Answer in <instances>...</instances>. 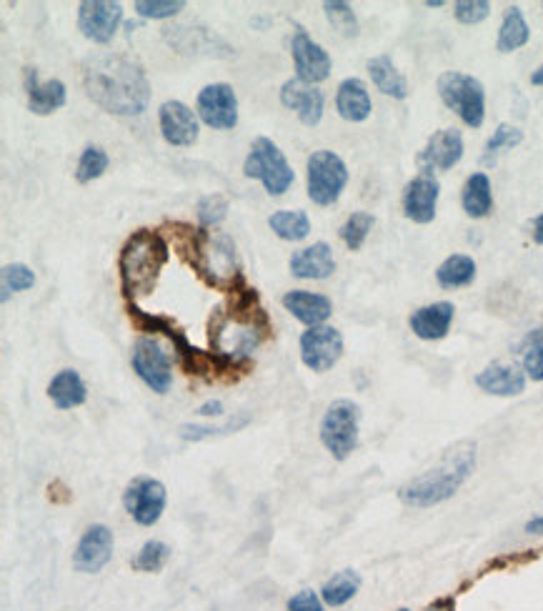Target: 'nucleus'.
I'll use <instances>...</instances> for the list:
<instances>
[{
	"label": "nucleus",
	"instance_id": "1",
	"mask_svg": "<svg viewBox=\"0 0 543 611\" xmlns=\"http://www.w3.org/2000/svg\"><path fill=\"white\" fill-rule=\"evenodd\" d=\"M83 88L103 111L141 116L151 101V83L141 63L121 53H98L83 63Z\"/></svg>",
	"mask_w": 543,
	"mask_h": 611
},
{
	"label": "nucleus",
	"instance_id": "2",
	"mask_svg": "<svg viewBox=\"0 0 543 611\" xmlns=\"http://www.w3.org/2000/svg\"><path fill=\"white\" fill-rule=\"evenodd\" d=\"M178 226L183 231V238L178 241L181 256L208 286L228 293H236L238 288L246 286L241 266H238L236 243L228 233L208 231L203 226L193 228L186 223H178Z\"/></svg>",
	"mask_w": 543,
	"mask_h": 611
},
{
	"label": "nucleus",
	"instance_id": "3",
	"mask_svg": "<svg viewBox=\"0 0 543 611\" xmlns=\"http://www.w3.org/2000/svg\"><path fill=\"white\" fill-rule=\"evenodd\" d=\"M473 469H476V444L461 441V444L446 449L436 466L403 484L398 489V499L411 509H431V506L451 499L466 484Z\"/></svg>",
	"mask_w": 543,
	"mask_h": 611
},
{
	"label": "nucleus",
	"instance_id": "4",
	"mask_svg": "<svg viewBox=\"0 0 543 611\" xmlns=\"http://www.w3.org/2000/svg\"><path fill=\"white\" fill-rule=\"evenodd\" d=\"M168 258H171V248L158 231L141 228L128 236L118 253V276L128 303H136V298L148 296L156 288Z\"/></svg>",
	"mask_w": 543,
	"mask_h": 611
},
{
	"label": "nucleus",
	"instance_id": "5",
	"mask_svg": "<svg viewBox=\"0 0 543 611\" xmlns=\"http://www.w3.org/2000/svg\"><path fill=\"white\" fill-rule=\"evenodd\" d=\"M438 96L441 101L466 123L468 128H481L486 121V91L478 78L468 73L446 71L438 76Z\"/></svg>",
	"mask_w": 543,
	"mask_h": 611
},
{
	"label": "nucleus",
	"instance_id": "6",
	"mask_svg": "<svg viewBox=\"0 0 543 611\" xmlns=\"http://www.w3.org/2000/svg\"><path fill=\"white\" fill-rule=\"evenodd\" d=\"M358 426H361V409L351 399L333 401L321 419V444L336 461H346L358 446Z\"/></svg>",
	"mask_w": 543,
	"mask_h": 611
},
{
	"label": "nucleus",
	"instance_id": "7",
	"mask_svg": "<svg viewBox=\"0 0 543 611\" xmlns=\"http://www.w3.org/2000/svg\"><path fill=\"white\" fill-rule=\"evenodd\" d=\"M243 173L248 178H258L271 196H283L296 181V173L271 138L253 141L246 163H243Z\"/></svg>",
	"mask_w": 543,
	"mask_h": 611
},
{
	"label": "nucleus",
	"instance_id": "8",
	"mask_svg": "<svg viewBox=\"0 0 543 611\" xmlns=\"http://www.w3.org/2000/svg\"><path fill=\"white\" fill-rule=\"evenodd\" d=\"M308 198L316 206H333L348 183V168L333 151H313L308 156Z\"/></svg>",
	"mask_w": 543,
	"mask_h": 611
},
{
	"label": "nucleus",
	"instance_id": "9",
	"mask_svg": "<svg viewBox=\"0 0 543 611\" xmlns=\"http://www.w3.org/2000/svg\"><path fill=\"white\" fill-rule=\"evenodd\" d=\"M166 486L153 476H136L123 491V506L138 526H153L166 511Z\"/></svg>",
	"mask_w": 543,
	"mask_h": 611
},
{
	"label": "nucleus",
	"instance_id": "10",
	"mask_svg": "<svg viewBox=\"0 0 543 611\" xmlns=\"http://www.w3.org/2000/svg\"><path fill=\"white\" fill-rule=\"evenodd\" d=\"M131 364L133 371L138 374V379L148 386L156 394H168L173 386V369H171V359H168L166 351L158 346L156 339H138L133 344V354H131Z\"/></svg>",
	"mask_w": 543,
	"mask_h": 611
},
{
	"label": "nucleus",
	"instance_id": "11",
	"mask_svg": "<svg viewBox=\"0 0 543 611\" xmlns=\"http://www.w3.org/2000/svg\"><path fill=\"white\" fill-rule=\"evenodd\" d=\"M121 23L123 6L116 0H83V3H78V31L98 46L111 43Z\"/></svg>",
	"mask_w": 543,
	"mask_h": 611
},
{
	"label": "nucleus",
	"instance_id": "12",
	"mask_svg": "<svg viewBox=\"0 0 543 611\" xmlns=\"http://www.w3.org/2000/svg\"><path fill=\"white\" fill-rule=\"evenodd\" d=\"M343 336L333 326H313L301 336V361L316 374H326L341 361Z\"/></svg>",
	"mask_w": 543,
	"mask_h": 611
},
{
	"label": "nucleus",
	"instance_id": "13",
	"mask_svg": "<svg viewBox=\"0 0 543 611\" xmlns=\"http://www.w3.org/2000/svg\"><path fill=\"white\" fill-rule=\"evenodd\" d=\"M196 111L213 131H231L238 123V98L228 83H211L198 93Z\"/></svg>",
	"mask_w": 543,
	"mask_h": 611
},
{
	"label": "nucleus",
	"instance_id": "14",
	"mask_svg": "<svg viewBox=\"0 0 543 611\" xmlns=\"http://www.w3.org/2000/svg\"><path fill=\"white\" fill-rule=\"evenodd\" d=\"M291 56L296 63V73L306 83H321L331 76V56L318 46L303 26H296L291 38Z\"/></svg>",
	"mask_w": 543,
	"mask_h": 611
},
{
	"label": "nucleus",
	"instance_id": "15",
	"mask_svg": "<svg viewBox=\"0 0 543 611\" xmlns=\"http://www.w3.org/2000/svg\"><path fill=\"white\" fill-rule=\"evenodd\" d=\"M113 556V531L106 524H93L83 531L76 551L73 569L81 574H98Z\"/></svg>",
	"mask_w": 543,
	"mask_h": 611
},
{
	"label": "nucleus",
	"instance_id": "16",
	"mask_svg": "<svg viewBox=\"0 0 543 611\" xmlns=\"http://www.w3.org/2000/svg\"><path fill=\"white\" fill-rule=\"evenodd\" d=\"M463 158V136L458 128H443L428 138L426 148L418 153V168L421 173L448 171Z\"/></svg>",
	"mask_w": 543,
	"mask_h": 611
},
{
	"label": "nucleus",
	"instance_id": "17",
	"mask_svg": "<svg viewBox=\"0 0 543 611\" xmlns=\"http://www.w3.org/2000/svg\"><path fill=\"white\" fill-rule=\"evenodd\" d=\"M158 123H161V133L166 143L178 148H188L198 141V118L186 103L181 101H166L158 108Z\"/></svg>",
	"mask_w": 543,
	"mask_h": 611
},
{
	"label": "nucleus",
	"instance_id": "18",
	"mask_svg": "<svg viewBox=\"0 0 543 611\" xmlns=\"http://www.w3.org/2000/svg\"><path fill=\"white\" fill-rule=\"evenodd\" d=\"M438 196H441V186L431 173H421V176L413 178L403 191V213H406L408 221L418 223V226L431 223L436 218Z\"/></svg>",
	"mask_w": 543,
	"mask_h": 611
},
{
	"label": "nucleus",
	"instance_id": "19",
	"mask_svg": "<svg viewBox=\"0 0 543 611\" xmlns=\"http://www.w3.org/2000/svg\"><path fill=\"white\" fill-rule=\"evenodd\" d=\"M281 103L288 111H296L301 123L306 126H318L323 118V106H326V98L311 83L301 81V78H288L281 86Z\"/></svg>",
	"mask_w": 543,
	"mask_h": 611
},
{
	"label": "nucleus",
	"instance_id": "20",
	"mask_svg": "<svg viewBox=\"0 0 543 611\" xmlns=\"http://www.w3.org/2000/svg\"><path fill=\"white\" fill-rule=\"evenodd\" d=\"M453 316H456V306L451 301H436L413 311L408 326L421 341H441L451 331Z\"/></svg>",
	"mask_w": 543,
	"mask_h": 611
},
{
	"label": "nucleus",
	"instance_id": "21",
	"mask_svg": "<svg viewBox=\"0 0 543 611\" xmlns=\"http://www.w3.org/2000/svg\"><path fill=\"white\" fill-rule=\"evenodd\" d=\"M526 371L518 369L516 364H503V361H493L481 374L476 376V386L488 396H518L526 391Z\"/></svg>",
	"mask_w": 543,
	"mask_h": 611
},
{
	"label": "nucleus",
	"instance_id": "22",
	"mask_svg": "<svg viewBox=\"0 0 543 611\" xmlns=\"http://www.w3.org/2000/svg\"><path fill=\"white\" fill-rule=\"evenodd\" d=\"M23 83H26L28 108H31V113H36V116H51L58 108L66 106V83L58 81V78L41 83L38 81L36 68H26V71H23Z\"/></svg>",
	"mask_w": 543,
	"mask_h": 611
},
{
	"label": "nucleus",
	"instance_id": "23",
	"mask_svg": "<svg viewBox=\"0 0 543 611\" xmlns=\"http://www.w3.org/2000/svg\"><path fill=\"white\" fill-rule=\"evenodd\" d=\"M281 303H283V309H286L293 319H298L301 324H306L308 329H313V326H323L328 321V316L333 314L331 298L323 296V293L301 291V288H296V291H288L286 296L281 298Z\"/></svg>",
	"mask_w": 543,
	"mask_h": 611
},
{
	"label": "nucleus",
	"instance_id": "24",
	"mask_svg": "<svg viewBox=\"0 0 543 611\" xmlns=\"http://www.w3.org/2000/svg\"><path fill=\"white\" fill-rule=\"evenodd\" d=\"M291 273L303 281H323V278L333 276L336 271V261H333V251L326 241H318L313 246L301 248L288 261Z\"/></svg>",
	"mask_w": 543,
	"mask_h": 611
},
{
	"label": "nucleus",
	"instance_id": "25",
	"mask_svg": "<svg viewBox=\"0 0 543 611\" xmlns=\"http://www.w3.org/2000/svg\"><path fill=\"white\" fill-rule=\"evenodd\" d=\"M371 96L361 78H346L338 86L336 93V111L343 121L348 123H363L371 116Z\"/></svg>",
	"mask_w": 543,
	"mask_h": 611
},
{
	"label": "nucleus",
	"instance_id": "26",
	"mask_svg": "<svg viewBox=\"0 0 543 611\" xmlns=\"http://www.w3.org/2000/svg\"><path fill=\"white\" fill-rule=\"evenodd\" d=\"M48 399L53 401V406L61 411L76 409V406H83L88 399V386L86 381L81 379V374L73 369H63L58 371L56 376L48 384Z\"/></svg>",
	"mask_w": 543,
	"mask_h": 611
},
{
	"label": "nucleus",
	"instance_id": "27",
	"mask_svg": "<svg viewBox=\"0 0 543 611\" xmlns=\"http://www.w3.org/2000/svg\"><path fill=\"white\" fill-rule=\"evenodd\" d=\"M461 206L468 218H486L493 211V188L486 173L478 171L468 176L461 191Z\"/></svg>",
	"mask_w": 543,
	"mask_h": 611
},
{
	"label": "nucleus",
	"instance_id": "28",
	"mask_svg": "<svg viewBox=\"0 0 543 611\" xmlns=\"http://www.w3.org/2000/svg\"><path fill=\"white\" fill-rule=\"evenodd\" d=\"M368 76H371L373 86L383 93V96H391L396 101H403L408 96V81L403 78V73L393 66L391 56H376L366 63Z\"/></svg>",
	"mask_w": 543,
	"mask_h": 611
},
{
	"label": "nucleus",
	"instance_id": "29",
	"mask_svg": "<svg viewBox=\"0 0 543 611\" xmlns=\"http://www.w3.org/2000/svg\"><path fill=\"white\" fill-rule=\"evenodd\" d=\"M531 38V31H528V23L523 18V11L518 6H508L506 13H503L501 28H498V38H496V48L501 53H513L518 48H523Z\"/></svg>",
	"mask_w": 543,
	"mask_h": 611
},
{
	"label": "nucleus",
	"instance_id": "30",
	"mask_svg": "<svg viewBox=\"0 0 543 611\" xmlns=\"http://www.w3.org/2000/svg\"><path fill=\"white\" fill-rule=\"evenodd\" d=\"M361 589V574L356 569H343L333 574L326 584L321 586V599L326 606H346Z\"/></svg>",
	"mask_w": 543,
	"mask_h": 611
},
{
	"label": "nucleus",
	"instance_id": "31",
	"mask_svg": "<svg viewBox=\"0 0 543 611\" xmlns=\"http://www.w3.org/2000/svg\"><path fill=\"white\" fill-rule=\"evenodd\" d=\"M476 278V261L466 253H453L436 268V281L441 288H463Z\"/></svg>",
	"mask_w": 543,
	"mask_h": 611
},
{
	"label": "nucleus",
	"instance_id": "32",
	"mask_svg": "<svg viewBox=\"0 0 543 611\" xmlns=\"http://www.w3.org/2000/svg\"><path fill=\"white\" fill-rule=\"evenodd\" d=\"M268 226L281 241L298 243L311 233V218L303 211H276L268 218Z\"/></svg>",
	"mask_w": 543,
	"mask_h": 611
},
{
	"label": "nucleus",
	"instance_id": "33",
	"mask_svg": "<svg viewBox=\"0 0 543 611\" xmlns=\"http://www.w3.org/2000/svg\"><path fill=\"white\" fill-rule=\"evenodd\" d=\"M251 424V414H241L236 419H228L226 424L221 426H198V424H181L178 426V436L183 441H206V439H216V436H226V434H236L241 431L243 426Z\"/></svg>",
	"mask_w": 543,
	"mask_h": 611
},
{
	"label": "nucleus",
	"instance_id": "34",
	"mask_svg": "<svg viewBox=\"0 0 543 611\" xmlns=\"http://www.w3.org/2000/svg\"><path fill=\"white\" fill-rule=\"evenodd\" d=\"M373 226H376V218H373V213L366 211H356L348 216V221L341 226V238L343 243L348 246V251H361L363 243H366L368 233L373 231Z\"/></svg>",
	"mask_w": 543,
	"mask_h": 611
},
{
	"label": "nucleus",
	"instance_id": "35",
	"mask_svg": "<svg viewBox=\"0 0 543 611\" xmlns=\"http://www.w3.org/2000/svg\"><path fill=\"white\" fill-rule=\"evenodd\" d=\"M168 559H171V546L163 544V541H146L136 559L131 561V566L133 571H141V574H158L168 564Z\"/></svg>",
	"mask_w": 543,
	"mask_h": 611
},
{
	"label": "nucleus",
	"instance_id": "36",
	"mask_svg": "<svg viewBox=\"0 0 543 611\" xmlns=\"http://www.w3.org/2000/svg\"><path fill=\"white\" fill-rule=\"evenodd\" d=\"M521 141H523L521 128L511 126V123H501V126L493 131V136L488 138L486 148H483L481 163H483V166H491V163L496 161L498 153L506 151V148H516Z\"/></svg>",
	"mask_w": 543,
	"mask_h": 611
},
{
	"label": "nucleus",
	"instance_id": "37",
	"mask_svg": "<svg viewBox=\"0 0 543 611\" xmlns=\"http://www.w3.org/2000/svg\"><path fill=\"white\" fill-rule=\"evenodd\" d=\"M108 163H111V158H108V153L103 151L101 146H88L86 151L81 153V161H78L76 166V181L78 183L96 181V178H101L103 173L108 171Z\"/></svg>",
	"mask_w": 543,
	"mask_h": 611
},
{
	"label": "nucleus",
	"instance_id": "38",
	"mask_svg": "<svg viewBox=\"0 0 543 611\" xmlns=\"http://www.w3.org/2000/svg\"><path fill=\"white\" fill-rule=\"evenodd\" d=\"M323 11H326L328 23H331L343 38L358 36V18L348 3H343V0H326V3H323Z\"/></svg>",
	"mask_w": 543,
	"mask_h": 611
},
{
	"label": "nucleus",
	"instance_id": "39",
	"mask_svg": "<svg viewBox=\"0 0 543 611\" xmlns=\"http://www.w3.org/2000/svg\"><path fill=\"white\" fill-rule=\"evenodd\" d=\"M33 286H36V273L26 263H8V266H3V296H0V301L6 303L11 293L28 291Z\"/></svg>",
	"mask_w": 543,
	"mask_h": 611
},
{
	"label": "nucleus",
	"instance_id": "40",
	"mask_svg": "<svg viewBox=\"0 0 543 611\" xmlns=\"http://www.w3.org/2000/svg\"><path fill=\"white\" fill-rule=\"evenodd\" d=\"M196 213L198 223H201L203 228L221 226L228 216V198L221 196V193H208V196H203L201 201H198Z\"/></svg>",
	"mask_w": 543,
	"mask_h": 611
},
{
	"label": "nucleus",
	"instance_id": "41",
	"mask_svg": "<svg viewBox=\"0 0 543 611\" xmlns=\"http://www.w3.org/2000/svg\"><path fill=\"white\" fill-rule=\"evenodd\" d=\"M136 13L141 18H151V21H163V18H173L186 8V0H136L133 3Z\"/></svg>",
	"mask_w": 543,
	"mask_h": 611
},
{
	"label": "nucleus",
	"instance_id": "42",
	"mask_svg": "<svg viewBox=\"0 0 543 611\" xmlns=\"http://www.w3.org/2000/svg\"><path fill=\"white\" fill-rule=\"evenodd\" d=\"M453 16L463 26H476L491 16V3L488 0H458L453 6Z\"/></svg>",
	"mask_w": 543,
	"mask_h": 611
},
{
	"label": "nucleus",
	"instance_id": "43",
	"mask_svg": "<svg viewBox=\"0 0 543 611\" xmlns=\"http://www.w3.org/2000/svg\"><path fill=\"white\" fill-rule=\"evenodd\" d=\"M286 611H326V604H323L321 594H316L313 589H303L288 599Z\"/></svg>",
	"mask_w": 543,
	"mask_h": 611
},
{
	"label": "nucleus",
	"instance_id": "44",
	"mask_svg": "<svg viewBox=\"0 0 543 611\" xmlns=\"http://www.w3.org/2000/svg\"><path fill=\"white\" fill-rule=\"evenodd\" d=\"M523 371L531 381H543V344L531 346L523 356Z\"/></svg>",
	"mask_w": 543,
	"mask_h": 611
},
{
	"label": "nucleus",
	"instance_id": "45",
	"mask_svg": "<svg viewBox=\"0 0 543 611\" xmlns=\"http://www.w3.org/2000/svg\"><path fill=\"white\" fill-rule=\"evenodd\" d=\"M223 411H226V406H223V401H206L203 406H198V414L201 416H223Z\"/></svg>",
	"mask_w": 543,
	"mask_h": 611
},
{
	"label": "nucleus",
	"instance_id": "46",
	"mask_svg": "<svg viewBox=\"0 0 543 611\" xmlns=\"http://www.w3.org/2000/svg\"><path fill=\"white\" fill-rule=\"evenodd\" d=\"M531 238H533V243L543 246V213H541V216L533 218V223H531Z\"/></svg>",
	"mask_w": 543,
	"mask_h": 611
},
{
	"label": "nucleus",
	"instance_id": "47",
	"mask_svg": "<svg viewBox=\"0 0 543 611\" xmlns=\"http://www.w3.org/2000/svg\"><path fill=\"white\" fill-rule=\"evenodd\" d=\"M526 534L531 536H543V516H533L526 524Z\"/></svg>",
	"mask_w": 543,
	"mask_h": 611
},
{
	"label": "nucleus",
	"instance_id": "48",
	"mask_svg": "<svg viewBox=\"0 0 543 611\" xmlns=\"http://www.w3.org/2000/svg\"><path fill=\"white\" fill-rule=\"evenodd\" d=\"M426 611H456V606H453V599H441L436 601V604L428 606Z\"/></svg>",
	"mask_w": 543,
	"mask_h": 611
},
{
	"label": "nucleus",
	"instance_id": "49",
	"mask_svg": "<svg viewBox=\"0 0 543 611\" xmlns=\"http://www.w3.org/2000/svg\"><path fill=\"white\" fill-rule=\"evenodd\" d=\"M531 83H533V86H541L543 88V63L536 68V71L531 73Z\"/></svg>",
	"mask_w": 543,
	"mask_h": 611
},
{
	"label": "nucleus",
	"instance_id": "50",
	"mask_svg": "<svg viewBox=\"0 0 543 611\" xmlns=\"http://www.w3.org/2000/svg\"><path fill=\"white\" fill-rule=\"evenodd\" d=\"M426 6H428V8H441V6H443V0H426Z\"/></svg>",
	"mask_w": 543,
	"mask_h": 611
},
{
	"label": "nucleus",
	"instance_id": "51",
	"mask_svg": "<svg viewBox=\"0 0 543 611\" xmlns=\"http://www.w3.org/2000/svg\"><path fill=\"white\" fill-rule=\"evenodd\" d=\"M398 611H408V609H398Z\"/></svg>",
	"mask_w": 543,
	"mask_h": 611
}]
</instances>
